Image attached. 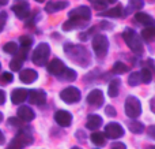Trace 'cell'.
Returning <instances> with one entry per match:
<instances>
[{"label": "cell", "instance_id": "1", "mask_svg": "<svg viewBox=\"0 0 155 149\" xmlns=\"http://www.w3.org/2000/svg\"><path fill=\"white\" fill-rule=\"evenodd\" d=\"M64 51L74 62H76L80 66H86L88 63L90 55H88L87 49L84 47L80 45H74V44H65L64 45Z\"/></svg>", "mask_w": 155, "mask_h": 149}, {"label": "cell", "instance_id": "2", "mask_svg": "<svg viewBox=\"0 0 155 149\" xmlns=\"http://www.w3.org/2000/svg\"><path fill=\"white\" fill-rule=\"evenodd\" d=\"M123 38L134 54H137V55L143 54V43L139 36L136 34V32H134L132 29H125L123 33Z\"/></svg>", "mask_w": 155, "mask_h": 149}, {"label": "cell", "instance_id": "3", "mask_svg": "<svg viewBox=\"0 0 155 149\" xmlns=\"http://www.w3.org/2000/svg\"><path fill=\"white\" fill-rule=\"evenodd\" d=\"M49 55H51V48H49V45L46 43H41L38 44V47L34 49V52H33V63L37 66H40V67H42V66H45L46 63H48L49 60Z\"/></svg>", "mask_w": 155, "mask_h": 149}, {"label": "cell", "instance_id": "4", "mask_svg": "<svg viewBox=\"0 0 155 149\" xmlns=\"http://www.w3.org/2000/svg\"><path fill=\"white\" fill-rule=\"evenodd\" d=\"M125 115L128 118H132V119H136L140 114H142V104H140L139 99H136L135 96H129L125 100Z\"/></svg>", "mask_w": 155, "mask_h": 149}, {"label": "cell", "instance_id": "5", "mask_svg": "<svg viewBox=\"0 0 155 149\" xmlns=\"http://www.w3.org/2000/svg\"><path fill=\"white\" fill-rule=\"evenodd\" d=\"M33 144V136L31 133H27V130H22L16 134V137L10 142L7 149H22L26 145Z\"/></svg>", "mask_w": 155, "mask_h": 149}, {"label": "cell", "instance_id": "6", "mask_svg": "<svg viewBox=\"0 0 155 149\" xmlns=\"http://www.w3.org/2000/svg\"><path fill=\"white\" fill-rule=\"evenodd\" d=\"M107 49H109V41L104 34H97L93 38V51L98 57L106 56Z\"/></svg>", "mask_w": 155, "mask_h": 149}, {"label": "cell", "instance_id": "7", "mask_svg": "<svg viewBox=\"0 0 155 149\" xmlns=\"http://www.w3.org/2000/svg\"><path fill=\"white\" fill-rule=\"evenodd\" d=\"M68 16H70V19H75V21H79V22H82V23L87 25L91 18V10L87 5H80V7H76V8H74V10H71Z\"/></svg>", "mask_w": 155, "mask_h": 149}, {"label": "cell", "instance_id": "8", "mask_svg": "<svg viewBox=\"0 0 155 149\" xmlns=\"http://www.w3.org/2000/svg\"><path fill=\"white\" fill-rule=\"evenodd\" d=\"M60 99L67 104H74L80 100V90L75 86H68L60 92Z\"/></svg>", "mask_w": 155, "mask_h": 149}, {"label": "cell", "instance_id": "9", "mask_svg": "<svg viewBox=\"0 0 155 149\" xmlns=\"http://www.w3.org/2000/svg\"><path fill=\"white\" fill-rule=\"evenodd\" d=\"M12 11L19 19H26L30 16V7L27 0H15L12 5Z\"/></svg>", "mask_w": 155, "mask_h": 149}, {"label": "cell", "instance_id": "10", "mask_svg": "<svg viewBox=\"0 0 155 149\" xmlns=\"http://www.w3.org/2000/svg\"><path fill=\"white\" fill-rule=\"evenodd\" d=\"M27 52H29V48H23V47L16 51L15 57L10 62V68L11 70L12 71H19L21 70L22 64H23L25 59H26V56H27Z\"/></svg>", "mask_w": 155, "mask_h": 149}, {"label": "cell", "instance_id": "11", "mask_svg": "<svg viewBox=\"0 0 155 149\" xmlns=\"http://www.w3.org/2000/svg\"><path fill=\"white\" fill-rule=\"evenodd\" d=\"M105 136L106 138H120L124 136V129L120 123H107L105 126Z\"/></svg>", "mask_w": 155, "mask_h": 149}, {"label": "cell", "instance_id": "12", "mask_svg": "<svg viewBox=\"0 0 155 149\" xmlns=\"http://www.w3.org/2000/svg\"><path fill=\"white\" fill-rule=\"evenodd\" d=\"M87 103L90 104L91 107L94 108H99V107L104 106L105 103V99H104V93L101 92L99 89H94L88 93L87 96Z\"/></svg>", "mask_w": 155, "mask_h": 149}, {"label": "cell", "instance_id": "13", "mask_svg": "<svg viewBox=\"0 0 155 149\" xmlns=\"http://www.w3.org/2000/svg\"><path fill=\"white\" fill-rule=\"evenodd\" d=\"M27 99L31 104H35V106H42L46 101V93L44 90H29V95H27Z\"/></svg>", "mask_w": 155, "mask_h": 149}, {"label": "cell", "instance_id": "14", "mask_svg": "<svg viewBox=\"0 0 155 149\" xmlns=\"http://www.w3.org/2000/svg\"><path fill=\"white\" fill-rule=\"evenodd\" d=\"M54 120H56V123L59 126L67 127V126H70L71 122H72V115L68 111L60 109V111H56V114H54Z\"/></svg>", "mask_w": 155, "mask_h": 149}, {"label": "cell", "instance_id": "15", "mask_svg": "<svg viewBox=\"0 0 155 149\" xmlns=\"http://www.w3.org/2000/svg\"><path fill=\"white\" fill-rule=\"evenodd\" d=\"M64 70H65V64L60 59H53L48 64V73L52 74V75L59 77Z\"/></svg>", "mask_w": 155, "mask_h": 149}, {"label": "cell", "instance_id": "16", "mask_svg": "<svg viewBox=\"0 0 155 149\" xmlns=\"http://www.w3.org/2000/svg\"><path fill=\"white\" fill-rule=\"evenodd\" d=\"M37 78H38L37 71L31 70V68H25V70H22L21 73H19V79H21L22 82H25V84H31V82H34Z\"/></svg>", "mask_w": 155, "mask_h": 149}, {"label": "cell", "instance_id": "17", "mask_svg": "<svg viewBox=\"0 0 155 149\" xmlns=\"http://www.w3.org/2000/svg\"><path fill=\"white\" fill-rule=\"evenodd\" d=\"M27 95H29V90L26 89H21V88L14 89L11 93V101L14 104H22L27 99Z\"/></svg>", "mask_w": 155, "mask_h": 149}, {"label": "cell", "instance_id": "18", "mask_svg": "<svg viewBox=\"0 0 155 149\" xmlns=\"http://www.w3.org/2000/svg\"><path fill=\"white\" fill-rule=\"evenodd\" d=\"M18 116H19V119L25 120V122H30V120L34 119L35 114L30 107L22 106V107H19V109H18Z\"/></svg>", "mask_w": 155, "mask_h": 149}, {"label": "cell", "instance_id": "19", "mask_svg": "<svg viewBox=\"0 0 155 149\" xmlns=\"http://www.w3.org/2000/svg\"><path fill=\"white\" fill-rule=\"evenodd\" d=\"M68 7V2H49L45 7V11L49 14L57 12V11H61L64 8Z\"/></svg>", "mask_w": 155, "mask_h": 149}, {"label": "cell", "instance_id": "20", "mask_svg": "<svg viewBox=\"0 0 155 149\" xmlns=\"http://www.w3.org/2000/svg\"><path fill=\"white\" fill-rule=\"evenodd\" d=\"M135 21L144 26H155V19L151 18V15L146 12H136L135 14Z\"/></svg>", "mask_w": 155, "mask_h": 149}, {"label": "cell", "instance_id": "21", "mask_svg": "<svg viewBox=\"0 0 155 149\" xmlns=\"http://www.w3.org/2000/svg\"><path fill=\"white\" fill-rule=\"evenodd\" d=\"M102 126V118L98 115H90L87 118V122H86V127L90 129V130H97Z\"/></svg>", "mask_w": 155, "mask_h": 149}, {"label": "cell", "instance_id": "22", "mask_svg": "<svg viewBox=\"0 0 155 149\" xmlns=\"http://www.w3.org/2000/svg\"><path fill=\"white\" fill-rule=\"evenodd\" d=\"M101 15L107 16V18H121V16H124V8H123V5H116L114 8L104 11Z\"/></svg>", "mask_w": 155, "mask_h": 149}, {"label": "cell", "instance_id": "23", "mask_svg": "<svg viewBox=\"0 0 155 149\" xmlns=\"http://www.w3.org/2000/svg\"><path fill=\"white\" fill-rule=\"evenodd\" d=\"M142 37L147 43L155 41V26H147L146 29L142 30Z\"/></svg>", "mask_w": 155, "mask_h": 149}, {"label": "cell", "instance_id": "24", "mask_svg": "<svg viewBox=\"0 0 155 149\" xmlns=\"http://www.w3.org/2000/svg\"><path fill=\"white\" fill-rule=\"evenodd\" d=\"M86 25L82 23L79 21H75V19H68L67 22H64L63 25V30L65 32H70V30H75V29H79V27H84Z\"/></svg>", "mask_w": 155, "mask_h": 149}, {"label": "cell", "instance_id": "25", "mask_svg": "<svg viewBox=\"0 0 155 149\" xmlns=\"http://www.w3.org/2000/svg\"><path fill=\"white\" fill-rule=\"evenodd\" d=\"M107 92H109V96L110 97H117L118 96V92H120V79H112V82H110L109 85V89H107Z\"/></svg>", "mask_w": 155, "mask_h": 149}, {"label": "cell", "instance_id": "26", "mask_svg": "<svg viewBox=\"0 0 155 149\" xmlns=\"http://www.w3.org/2000/svg\"><path fill=\"white\" fill-rule=\"evenodd\" d=\"M128 10L124 11V16L128 11H137V10H142L144 7V0H129L128 2Z\"/></svg>", "mask_w": 155, "mask_h": 149}, {"label": "cell", "instance_id": "27", "mask_svg": "<svg viewBox=\"0 0 155 149\" xmlns=\"http://www.w3.org/2000/svg\"><path fill=\"white\" fill-rule=\"evenodd\" d=\"M90 140H91V141H93L95 145L101 147V145H105V142H106V136H105L104 133L95 131V133H93V134L90 136Z\"/></svg>", "mask_w": 155, "mask_h": 149}, {"label": "cell", "instance_id": "28", "mask_svg": "<svg viewBox=\"0 0 155 149\" xmlns=\"http://www.w3.org/2000/svg\"><path fill=\"white\" fill-rule=\"evenodd\" d=\"M128 129L134 134H140V133L144 131V126H143V123L137 122V120H131V122L128 123Z\"/></svg>", "mask_w": 155, "mask_h": 149}, {"label": "cell", "instance_id": "29", "mask_svg": "<svg viewBox=\"0 0 155 149\" xmlns=\"http://www.w3.org/2000/svg\"><path fill=\"white\" fill-rule=\"evenodd\" d=\"M59 78L61 79V81H75L76 79V73L74 70H71V68L65 67V70L60 74Z\"/></svg>", "mask_w": 155, "mask_h": 149}, {"label": "cell", "instance_id": "30", "mask_svg": "<svg viewBox=\"0 0 155 149\" xmlns=\"http://www.w3.org/2000/svg\"><path fill=\"white\" fill-rule=\"evenodd\" d=\"M140 78H142L143 84H150L151 79H153V73L148 67H143L140 71Z\"/></svg>", "mask_w": 155, "mask_h": 149}, {"label": "cell", "instance_id": "31", "mask_svg": "<svg viewBox=\"0 0 155 149\" xmlns=\"http://www.w3.org/2000/svg\"><path fill=\"white\" fill-rule=\"evenodd\" d=\"M18 49H19L18 45H16V43H14V41H10V43L4 44V47H3V51H4L5 54H10V55H15Z\"/></svg>", "mask_w": 155, "mask_h": 149}, {"label": "cell", "instance_id": "32", "mask_svg": "<svg viewBox=\"0 0 155 149\" xmlns=\"http://www.w3.org/2000/svg\"><path fill=\"white\" fill-rule=\"evenodd\" d=\"M128 84L131 85V86H137V85L142 84V78H140V73H137V71H135V73H132L131 75H129L128 78Z\"/></svg>", "mask_w": 155, "mask_h": 149}, {"label": "cell", "instance_id": "33", "mask_svg": "<svg viewBox=\"0 0 155 149\" xmlns=\"http://www.w3.org/2000/svg\"><path fill=\"white\" fill-rule=\"evenodd\" d=\"M127 71H128V67H127L123 62H116L114 64H113V73L124 74V73H127Z\"/></svg>", "mask_w": 155, "mask_h": 149}, {"label": "cell", "instance_id": "34", "mask_svg": "<svg viewBox=\"0 0 155 149\" xmlns=\"http://www.w3.org/2000/svg\"><path fill=\"white\" fill-rule=\"evenodd\" d=\"M90 3H93L94 8L95 10H105L106 8V5L109 4L107 3V0H88Z\"/></svg>", "mask_w": 155, "mask_h": 149}, {"label": "cell", "instance_id": "35", "mask_svg": "<svg viewBox=\"0 0 155 149\" xmlns=\"http://www.w3.org/2000/svg\"><path fill=\"white\" fill-rule=\"evenodd\" d=\"M19 43H21V47H23V48H30L33 44V38L29 37V36H21Z\"/></svg>", "mask_w": 155, "mask_h": 149}, {"label": "cell", "instance_id": "36", "mask_svg": "<svg viewBox=\"0 0 155 149\" xmlns=\"http://www.w3.org/2000/svg\"><path fill=\"white\" fill-rule=\"evenodd\" d=\"M12 79H14V77L11 73H3L2 75H0V84L7 85V84H10V82H12Z\"/></svg>", "mask_w": 155, "mask_h": 149}, {"label": "cell", "instance_id": "37", "mask_svg": "<svg viewBox=\"0 0 155 149\" xmlns=\"http://www.w3.org/2000/svg\"><path fill=\"white\" fill-rule=\"evenodd\" d=\"M7 122H8V125L14 126V127H21L22 126V119H19V118H10Z\"/></svg>", "mask_w": 155, "mask_h": 149}, {"label": "cell", "instance_id": "38", "mask_svg": "<svg viewBox=\"0 0 155 149\" xmlns=\"http://www.w3.org/2000/svg\"><path fill=\"white\" fill-rule=\"evenodd\" d=\"M5 22H7V12H5V11H2V12H0V33H2L3 29H4Z\"/></svg>", "mask_w": 155, "mask_h": 149}, {"label": "cell", "instance_id": "39", "mask_svg": "<svg viewBox=\"0 0 155 149\" xmlns=\"http://www.w3.org/2000/svg\"><path fill=\"white\" fill-rule=\"evenodd\" d=\"M105 112H106L107 116H116V114H117V112H116V109L113 108L112 106H107L106 108H105Z\"/></svg>", "mask_w": 155, "mask_h": 149}, {"label": "cell", "instance_id": "40", "mask_svg": "<svg viewBox=\"0 0 155 149\" xmlns=\"http://www.w3.org/2000/svg\"><path fill=\"white\" fill-rule=\"evenodd\" d=\"M112 149H127V147L123 142H114V144L112 145Z\"/></svg>", "mask_w": 155, "mask_h": 149}, {"label": "cell", "instance_id": "41", "mask_svg": "<svg viewBox=\"0 0 155 149\" xmlns=\"http://www.w3.org/2000/svg\"><path fill=\"white\" fill-rule=\"evenodd\" d=\"M147 133H148V136H150L151 138L155 140V126H150V127L147 129Z\"/></svg>", "mask_w": 155, "mask_h": 149}, {"label": "cell", "instance_id": "42", "mask_svg": "<svg viewBox=\"0 0 155 149\" xmlns=\"http://www.w3.org/2000/svg\"><path fill=\"white\" fill-rule=\"evenodd\" d=\"M4 101H5V93L3 90H0V106L4 104Z\"/></svg>", "mask_w": 155, "mask_h": 149}, {"label": "cell", "instance_id": "43", "mask_svg": "<svg viewBox=\"0 0 155 149\" xmlns=\"http://www.w3.org/2000/svg\"><path fill=\"white\" fill-rule=\"evenodd\" d=\"M4 144V134L2 133V130H0V145Z\"/></svg>", "mask_w": 155, "mask_h": 149}, {"label": "cell", "instance_id": "44", "mask_svg": "<svg viewBox=\"0 0 155 149\" xmlns=\"http://www.w3.org/2000/svg\"><path fill=\"white\" fill-rule=\"evenodd\" d=\"M8 3V0H0V7H2V5H5Z\"/></svg>", "mask_w": 155, "mask_h": 149}, {"label": "cell", "instance_id": "45", "mask_svg": "<svg viewBox=\"0 0 155 149\" xmlns=\"http://www.w3.org/2000/svg\"><path fill=\"white\" fill-rule=\"evenodd\" d=\"M117 2V0H107V3H109V4H113V3H116Z\"/></svg>", "mask_w": 155, "mask_h": 149}, {"label": "cell", "instance_id": "46", "mask_svg": "<svg viewBox=\"0 0 155 149\" xmlns=\"http://www.w3.org/2000/svg\"><path fill=\"white\" fill-rule=\"evenodd\" d=\"M2 120H3V114L0 112V122H2Z\"/></svg>", "mask_w": 155, "mask_h": 149}, {"label": "cell", "instance_id": "47", "mask_svg": "<svg viewBox=\"0 0 155 149\" xmlns=\"http://www.w3.org/2000/svg\"><path fill=\"white\" fill-rule=\"evenodd\" d=\"M35 2H38V3H44L45 0H35Z\"/></svg>", "mask_w": 155, "mask_h": 149}, {"label": "cell", "instance_id": "48", "mask_svg": "<svg viewBox=\"0 0 155 149\" xmlns=\"http://www.w3.org/2000/svg\"><path fill=\"white\" fill-rule=\"evenodd\" d=\"M72 149H80V148H78V147H75V148H72Z\"/></svg>", "mask_w": 155, "mask_h": 149}, {"label": "cell", "instance_id": "49", "mask_svg": "<svg viewBox=\"0 0 155 149\" xmlns=\"http://www.w3.org/2000/svg\"><path fill=\"white\" fill-rule=\"evenodd\" d=\"M0 70H2V64H0Z\"/></svg>", "mask_w": 155, "mask_h": 149}]
</instances>
